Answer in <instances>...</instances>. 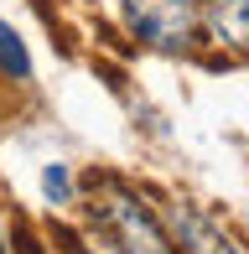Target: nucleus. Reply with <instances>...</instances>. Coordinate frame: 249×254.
I'll use <instances>...</instances> for the list:
<instances>
[{
  "label": "nucleus",
  "instance_id": "f257e3e1",
  "mask_svg": "<svg viewBox=\"0 0 249 254\" xmlns=\"http://www.w3.org/2000/svg\"><path fill=\"white\" fill-rule=\"evenodd\" d=\"M88 223L115 254H177L166 223L135 197L124 182H94V207H88Z\"/></svg>",
  "mask_w": 249,
  "mask_h": 254
},
{
  "label": "nucleus",
  "instance_id": "f03ea898",
  "mask_svg": "<svg viewBox=\"0 0 249 254\" xmlns=\"http://www.w3.org/2000/svg\"><path fill=\"white\" fill-rule=\"evenodd\" d=\"M130 31L156 52H187L197 42V5L192 0H120Z\"/></svg>",
  "mask_w": 249,
  "mask_h": 254
},
{
  "label": "nucleus",
  "instance_id": "7ed1b4c3",
  "mask_svg": "<svg viewBox=\"0 0 249 254\" xmlns=\"http://www.w3.org/2000/svg\"><path fill=\"white\" fill-rule=\"evenodd\" d=\"M172 228H177V244H182L187 254H244L208 213H197V207H187V202L172 213Z\"/></svg>",
  "mask_w": 249,
  "mask_h": 254
},
{
  "label": "nucleus",
  "instance_id": "20e7f679",
  "mask_svg": "<svg viewBox=\"0 0 249 254\" xmlns=\"http://www.w3.org/2000/svg\"><path fill=\"white\" fill-rule=\"evenodd\" d=\"M202 21H208V31H213L218 47L249 57V0H208Z\"/></svg>",
  "mask_w": 249,
  "mask_h": 254
},
{
  "label": "nucleus",
  "instance_id": "39448f33",
  "mask_svg": "<svg viewBox=\"0 0 249 254\" xmlns=\"http://www.w3.org/2000/svg\"><path fill=\"white\" fill-rule=\"evenodd\" d=\"M0 67H5L10 78H21V83L31 78V57H26V47H21V31L10 26V21H0Z\"/></svg>",
  "mask_w": 249,
  "mask_h": 254
},
{
  "label": "nucleus",
  "instance_id": "423d86ee",
  "mask_svg": "<svg viewBox=\"0 0 249 254\" xmlns=\"http://www.w3.org/2000/svg\"><path fill=\"white\" fill-rule=\"evenodd\" d=\"M42 192H47V197L58 202V207L73 197V177H67V166H62V161H52V166L42 171Z\"/></svg>",
  "mask_w": 249,
  "mask_h": 254
},
{
  "label": "nucleus",
  "instance_id": "0eeeda50",
  "mask_svg": "<svg viewBox=\"0 0 249 254\" xmlns=\"http://www.w3.org/2000/svg\"><path fill=\"white\" fill-rule=\"evenodd\" d=\"M73 254H94V249H73Z\"/></svg>",
  "mask_w": 249,
  "mask_h": 254
},
{
  "label": "nucleus",
  "instance_id": "6e6552de",
  "mask_svg": "<svg viewBox=\"0 0 249 254\" xmlns=\"http://www.w3.org/2000/svg\"><path fill=\"white\" fill-rule=\"evenodd\" d=\"M0 254H5V239H0Z\"/></svg>",
  "mask_w": 249,
  "mask_h": 254
}]
</instances>
